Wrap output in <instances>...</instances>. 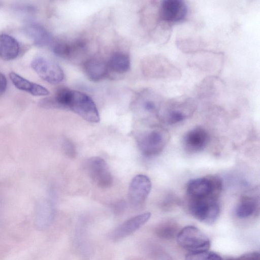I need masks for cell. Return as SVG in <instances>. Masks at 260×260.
<instances>
[{"label": "cell", "mask_w": 260, "mask_h": 260, "mask_svg": "<svg viewBox=\"0 0 260 260\" xmlns=\"http://www.w3.org/2000/svg\"><path fill=\"white\" fill-rule=\"evenodd\" d=\"M151 213H144L127 220L117 227L112 234L114 241L121 240L135 233L150 218Z\"/></svg>", "instance_id": "14"}, {"label": "cell", "mask_w": 260, "mask_h": 260, "mask_svg": "<svg viewBox=\"0 0 260 260\" xmlns=\"http://www.w3.org/2000/svg\"><path fill=\"white\" fill-rule=\"evenodd\" d=\"M84 71L87 78L96 82L103 79L108 73L107 63L99 58H91L84 63Z\"/></svg>", "instance_id": "18"}, {"label": "cell", "mask_w": 260, "mask_h": 260, "mask_svg": "<svg viewBox=\"0 0 260 260\" xmlns=\"http://www.w3.org/2000/svg\"><path fill=\"white\" fill-rule=\"evenodd\" d=\"M68 110L91 122L96 123L100 120L98 109L93 100L88 95L80 91L71 90Z\"/></svg>", "instance_id": "5"}, {"label": "cell", "mask_w": 260, "mask_h": 260, "mask_svg": "<svg viewBox=\"0 0 260 260\" xmlns=\"http://www.w3.org/2000/svg\"><path fill=\"white\" fill-rule=\"evenodd\" d=\"M226 260H260V254L258 252H250L244 253L239 257L231 258Z\"/></svg>", "instance_id": "29"}, {"label": "cell", "mask_w": 260, "mask_h": 260, "mask_svg": "<svg viewBox=\"0 0 260 260\" xmlns=\"http://www.w3.org/2000/svg\"><path fill=\"white\" fill-rule=\"evenodd\" d=\"M175 223L167 222L160 225L156 229V233L159 237L163 239H172L177 236L179 232Z\"/></svg>", "instance_id": "26"}, {"label": "cell", "mask_w": 260, "mask_h": 260, "mask_svg": "<svg viewBox=\"0 0 260 260\" xmlns=\"http://www.w3.org/2000/svg\"><path fill=\"white\" fill-rule=\"evenodd\" d=\"M12 10L17 16L27 23L31 22L36 13L33 6L25 4L15 5Z\"/></svg>", "instance_id": "25"}, {"label": "cell", "mask_w": 260, "mask_h": 260, "mask_svg": "<svg viewBox=\"0 0 260 260\" xmlns=\"http://www.w3.org/2000/svg\"><path fill=\"white\" fill-rule=\"evenodd\" d=\"M163 100L154 91L146 89L140 92L134 101V106L138 112L149 115L157 117Z\"/></svg>", "instance_id": "11"}, {"label": "cell", "mask_w": 260, "mask_h": 260, "mask_svg": "<svg viewBox=\"0 0 260 260\" xmlns=\"http://www.w3.org/2000/svg\"><path fill=\"white\" fill-rule=\"evenodd\" d=\"M258 206V200L255 196L246 195L241 199L237 205L235 213L240 218H245L253 215Z\"/></svg>", "instance_id": "21"}, {"label": "cell", "mask_w": 260, "mask_h": 260, "mask_svg": "<svg viewBox=\"0 0 260 260\" xmlns=\"http://www.w3.org/2000/svg\"><path fill=\"white\" fill-rule=\"evenodd\" d=\"M63 149L67 155L70 157L76 155V149L74 145L70 140L66 138L63 142Z\"/></svg>", "instance_id": "28"}, {"label": "cell", "mask_w": 260, "mask_h": 260, "mask_svg": "<svg viewBox=\"0 0 260 260\" xmlns=\"http://www.w3.org/2000/svg\"><path fill=\"white\" fill-rule=\"evenodd\" d=\"M170 139L168 132L161 127L151 128L141 133L137 137V143L141 152L151 156L161 152Z\"/></svg>", "instance_id": "2"}, {"label": "cell", "mask_w": 260, "mask_h": 260, "mask_svg": "<svg viewBox=\"0 0 260 260\" xmlns=\"http://www.w3.org/2000/svg\"><path fill=\"white\" fill-rule=\"evenodd\" d=\"M9 77L14 86L19 90L26 91L35 96H45L50 93L45 87L28 81L16 73H10Z\"/></svg>", "instance_id": "19"}, {"label": "cell", "mask_w": 260, "mask_h": 260, "mask_svg": "<svg viewBox=\"0 0 260 260\" xmlns=\"http://www.w3.org/2000/svg\"><path fill=\"white\" fill-rule=\"evenodd\" d=\"M146 72L150 76L161 79H175L181 77V72L168 58L155 55L147 60Z\"/></svg>", "instance_id": "7"}, {"label": "cell", "mask_w": 260, "mask_h": 260, "mask_svg": "<svg viewBox=\"0 0 260 260\" xmlns=\"http://www.w3.org/2000/svg\"><path fill=\"white\" fill-rule=\"evenodd\" d=\"M31 66L41 78L50 84H58L64 78L61 68L56 62L46 57H35L31 61Z\"/></svg>", "instance_id": "8"}, {"label": "cell", "mask_w": 260, "mask_h": 260, "mask_svg": "<svg viewBox=\"0 0 260 260\" xmlns=\"http://www.w3.org/2000/svg\"><path fill=\"white\" fill-rule=\"evenodd\" d=\"M223 82L218 77L210 76L203 79L196 88V93L200 98H210L218 95L223 87Z\"/></svg>", "instance_id": "17"}, {"label": "cell", "mask_w": 260, "mask_h": 260, "mask_svg": "<svg viewBox=\"0 0 260 260\" xmlns=\"http://www.w3.org/2000/svg\"><path fill=\"white\" fill-rule=\"evenodd\" d=\"M196 108L193 99L186 95L179 96L163 100L157 117L165 123L175 124L190 117Z\"/></svg>", "instance_id": "1"}, {"label": "cell", "mask_w": 260, "mask_h": 260, "mask_svg": "<svg viewBox=\"0 0 260 260\" xmlns=\"http://www.w3.org/2000/svg\"><path fill=\"white\" fill-rule=\"evenodd\" d=\"M209 141V136L202 127L197 126L188 131L183 136L182 144L185 150L190 153L202 151Z\"/></svg>", "instance_id": "13"}, {"label": "cell", "mask_w": 260, "mask_h": 260, "mask_svg": "<svg viewBox=\"0 0 260 260\" xmlns=\"http://www.w3.org/2000/svg\"><path fill=\"white\" fill-rule=\"evenodd\" d=\"M19 53V45L17 41L11 36L0 35V57L5 60L16 58Z\"/></svg>", "instance_id": "20"}, {"label": "cell", "mask_w": 260, "mask_h": 260, "mask_svg": "<svg viewBox=\"0 0 260 260\" xmlns=\"http://www.w3.org/2000/svg\"><path fill=\"white\" fill-rule=\"evenodd\" d=\"M176 238L178 244L189 252L208 250L210 246V241L207 236L192 225L181 229Z\"/></svg>", "instance_id": "4"}, {"label": "cell", "mask_w": 260, "mask_h": 260, "mask_svg": "<svg viewBox=\"0 0 260 260\" xmlns=\"http://www.w3.org/2000/svg\"><path fill=\"white\" fill-rule=\"evenodd\" d=\"M158 13L160 21L172 25L185 19L188 8L183 1L165 0L159 5Z\"/></svg>", "instance_id": "10"}, {"label": "cell", "mask_w": 260, "mask_h": 260, "mask_svg": "<svg viewBox=\"0 0 260 260\" xmlns=\"http://www.w3.org/2000/svg\"><path fill=\"white\" fill-rule=\"evenodd\" d=\"M188 208L194 218L208 224L216 221L220 211L218 199H189Z\"/></svg>", "instance_id": "6"}, {"label": "cell", "mask_w": 260, "mask_h": 260, "mask_svg": "<svg viewBox=\"0 0 260 260\" xmlns=\"http://www.w3.org/2000/svg\"><path fill=\"white\" fill-rule=\"evenodd\" d=\"M23 31L25 36L38 47H42L52 44L50 34L40 24L33 22H28L23 26Z\"/></svg>", "instance_id": "15"}, {"label": "cell", "mask_w": 260, "mask_h": 260, "mask_svg": "<svg viewBox=\"0 0 260 260\" xmlns=\"http://www.w3.org/2000/svg\"><path fill=\"white\" fill-rule=\"evenodd\" d=\"M7 87V79L3 73H0V96L5 92Z\"/></svg>", "instance_id": "30"}, {"label": "cell", "mask_w": 260, "mask_h": 260, "mask_svg": "<svg viewBox=\"0 0 260 260\" xmlns=\"http://www.w3.org/2000/svg\"><path fill=\"white\" fill-rule=\"evenodd\" d=\"M85 44L80 40L73 42L58 41L52 44L54 54L62 58L71 59L84 51Z\"/></svg>", "instance_id": "16"}, {"label": "cell", "mask_w": 260, "mask_h": 260, "mask_svg": "<svg viewBox=\"0 0 260 260\" xmlns=\"http://www.w3.org/2000/svg\"><path fill=\"white\" fill-rule=\"evenodd\" d=\"M185 260H223L217 253L208 250L188 252Z\"/></svg>", "instance_id": "27"}, {"label": "cell", "mask_w": 260, "mask_h": 260, "mask_svg": "<svg viewBox=\"0 0 260 260\" xmlns=\"http://www.w3.org/2000/svg\"><path fill=\"white\" fill-rule=\"evenodd\" d=\"M222 187V181L219 177H200L188 182L187 192L189 199H218Z\"/></svg>", "instance_id": "3"}, {"label": "cell", "mask_w": 260, "mask_h": 260, "mask_svg": "<svg viewBox=\"0 0 260 260\" xmlns=\"http://www.w3.org/2000/svg\"><path fill=\"white\" fill-rule=\"evenodd\" d=\"M86 169L90 178L99 187L107 188L112 186V175L108 164L102 158H89L86 161Z\"/></svg>", "instance_id": "9"}, {"label": "cell", "mask_w": 260, "mask_h": 260, "mask_svg": "<svg viewBox=\"0 0 260 260\" xmlns=\"http://www.w3.org/2000/svg\"><path fill=\"white\" fill-rule=\"evenodd\" d=\"M2 2L0 1V8L2 7Z\"/></svg>", "instance_id": "31"}, {"label": "cell", "mask_w": 260, "mask_h": 260, "mask_svg": "<svg viewBox=\"0 0 260 260\" xmlns=\"http://www.w3.org/2000/svg\"><path fill=\"white\" fill-rule=\"evenodd\" d=\"M151 183L146 175L139 174L135 176L129 184L128 197L133 205L138 207L144 204L150 191Z\"/></svg>", "instance_id": "12"}, {"label": "cell", "mask_w": 260, "mask_h": 260, "mask_svg": "<svg viewBox=\"0 0 260 260\" xmlns=\"http://www.w3.org/2000/svg\"><path fill=\"white\" fill-rule=\"evenodd\" d=\"M107 63L109 71L118 74L127 72L131 67L129 56L125 53L120 52L113 54Z\"/></svg>", "instance_id": "22"}, {"label": "cell", "mask_w": 260, "mask_h": 260, "mask_svg": "<svg viewBox=\"0 0 260 260\" xmlns=\"http://www.w3.org/2000/svg\"><path fill=\"white\" fill-rule=\"evenodd\" d=\"M176 44L180 50L187 53H194L200 51L204 45L202 41L194 38L179 39Z\"/></svg>", "instance_id": "24"}, {"label": "cell", "mask_w": 260, "mask_h": 260, "mask_svg": "<svg viewBox=\"0 0 260 260\" xmlns=\"http://www.w3.org/2000/svg\"><path fill=\"white\" fill-rule=\"evenodd\" d=\"M197 56L193 61V63L203 70L211 71L215 66L219 65L220 54L214 52H204Z\"/></svg>", "instance_id": "23"}]
</instances>
